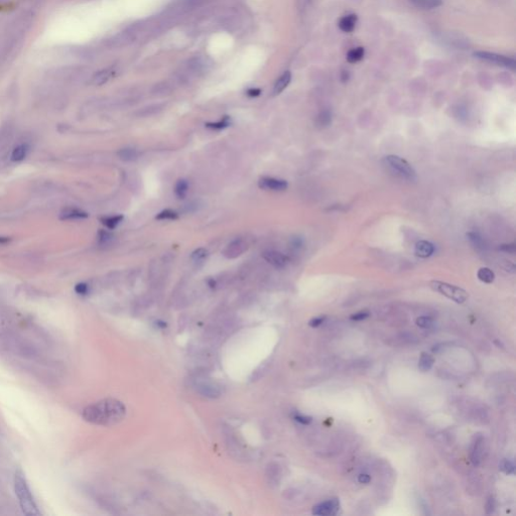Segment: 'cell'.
<instances>
[{
  "mask_svg": "<svg viewBox=\"0 0 516 516\" xmlns=\"http://www.w3.org/2000/svg\"><path fill=\"white\" fill-rule=\"evenodd\" d=\"M122 220H123V216L117 215V216H111V217L102 218L101 222L103 223V225H105L108 229H114L116 226L120 224V222Z\"/></svg>",
  "mask_w": 516,
  "mask_h": 516,
  "instance_id": "25",
  "label": "cell"
},
{
  "mask_svg": "<svg viewBox=\"0 0 516 516\" xmlns=\"http://www.w3.org/2000/svg\"><path fill=\"white\" fill-rule=\"evenodd\" d=\"M88 217V214L82 210L75 209V208H68L64 209L61 213V219L62 220H79V219H85Z\"/></svg>",
  "mask_w": 516,
  "mask_h": 516,
  "instance_id": "13",
  "label": "cell"
},
{
  "mask_svg": "<svg viewBox=\"0 0 516 516\" xmlns=\"http://www.w3.org/2000/svg\"><path fill=\"white\" fill-rule=\"evenodd\" d=\"M112 74H113V72H112L110 69L103 70V71L97 73V74L94 76V78H93V83H94L95 85H102V84H104V83H106V82L110 79V77L112 76Z\"/></svg>",
  "mask_w": 516,
  "mask_h": 516,
  "instance_id": "23",
  "label": "cell"
},
{
  "mask_svg": "<svg viewBox=\"0 0 516 516\" xmlns=\"http://www.w3.org/2000/svg\"><path fill=\"white\" fill-rule=\"evenodd\" d=\"M177 217L178 215L177 212L167 209V210H163L161 213H159L157 216V219L158 220H176V219H177Z\"/></svg>",
  "mask_w": 516,
  "mask_h": 516,
  "instance_id": "27",
  "label": "cell"
},
{
  "mask_svg": "<svg viewBox=\"0 0 516 516\" xmlns=\"http://www.w3.org/2000/svg\"><path fill=\"white\" fill-rule=\"evenodd\" d=\"M261 93V90L260 89H257V88H252V89H249L247 91V95L249 97H257L259 96Z\"/></svg>",
  "mask_w": 516,
  "mask_h": 516,
  "instance_id": "39",
  "label": "cell"
},
{
  "mask_svg": "<svg viewBox=\"0 0 516 516\" xmlns=\"http://www.w3.org/2000/svg\"><path fill=\"white\" fill-rule=\"evenodd\" d=\"M75 290H76L77 293L84 295V294L88 293L89 287H88V285H86V283H83V282L82 283H78V285L75 287Z\"/></svg>",
  "mask_w": 516,
  "mask_h": 516,
  "instance_id": "36",
  "label": "cell"
},
{
  "mask_svg": "<svg viewBox=\"0 0 516 516\" xmlns=\"http://www.w3.org/2000/svg\"><path fill=\"white\" fill-rule=\"evenodd\" d=\"M208 251L205 248H199L192 253V259L196 262L203 261L205 258H207Z\"/></svg>",
  "mask_w": 516,
  "mask_h": 516,
  "instance_id": "29",
  "label": "cell"
},
{
  "mask_svg": "<svg viewBox=\"0 0 516 516\" xmlns=\"http://www.w3.org/2000/svg\"><path fill=\"white\" fill-rule=\"evenodd\" d=\"M247 247L248 244L246 243V241L243 239H236L227 245L223 251V254L226 258H229V259H234V258L239 257L246 251Z\"/></svg>",
  "mask_w": 516,
  "mask_h": 516,
  "instance_id": "7",
  "label": "cell"
},
{
  "mask_svg": "<svg viewBox=\"0 0 516 516\" xmlns=\"http://www.w3.org/2000/svg\"><path fill=\"white\" fill-rule=\"evenodd\" d=\"M474 56L482 61L495 64L497 66L509 68L511 70H514L516 67V62L513 58L498 55L495 53H490V51H477V53L474 54Z\"/></svg>",
  "mask_w": 516,
  "mask_h": 516,
  "instance_id": "5",
  "label": "cell"
},
{
  "mask_svg": "<svg viewBox=\"0 0 516 516\" xmlns=\"http://www.w3.org/2000/svg\"><path fill=\"white\" fill-rule=\"evenodd\" d=\"M293 419H294V420H296V421L302 423V424H309L313 420V419L311 417H306V416H303V415H295L293 417Z\"/></svg>",
  "mask_w": 516,
  "mask_h": 516,
  "instance_id": "35",
  "label": "cell"
},
{
  "mask_svg": "<svg viewBox=\"0 0 516 516\" xmlns=\"http://www.w3.org/2000/svg\"><path fill=\"white\" fill-rule=\"evenodd\" d=\"M371 481V477L368 474H361L358 477V482L361 484H368Z\"/></svg>",
  "mask_w": 516,
  "mask_h": 516,
  "instance_id": "38",
  "label": "cell"
},
{
  "mask_svg": "<svg viewBox=\"0 0 516 516\" xmlns=\"http://www.w3.org/2000/svg\"><path fill=\"white\" fill-rule=\"evenodd\" d=\"M263 258L269 264H272L276 268H282L289 263L288 256L275 250L265 251L263 253Z\"/></svg>",
  "mask_w": 516,
  "mask_h": 516,
  "instance_id": "9",
  "label": "cell"
},
{
  "mask_svg": "<svg viewBox=\"0 0 516 516\" xmlns=\"http://www.w3.org/2000/svg\"><path fill=\"white\" fill-rule=\"evenodd\" d=\"M499 250L506 252L509 254H514L516 252V245L515 243H509V244H502L499 246Z\"/></svg>",
  "mask_w": 516,
  "mask_h": 516,
  "instance_id": "34",
  "label": "cell"
},
{
  "mask_svg": "<svg viewBox=\"0 0 516 516\" xmlns=\"http://www.w3.org/2000/svg\"><path fill=\"white\" fill-rule=\"evenodd\" d=\"M369 317H370V313L369 312L361 311V312H358L356 314H353L350 317V320L351 321H355V322H361V321H364V320L368 319Z\"/></svg>",
  "mask_w": 516,
  "mask_h": 516,
  "instance_id": "31",
  "label": "cell"
},
{
  "mask_svg": "<svg viewBox=\"0 0 516 516\" xmlns=\"http://www.w3.org/2000/svg\"><path fill=\"white\" fill-rule=\"evenodd\" d=\"M332 123V113L329 110H324L319 113L316 118V125L320 128L328 127Z\"/></svg>",
  "mask_w": 516,
  "mask_h": 516,
  "instance_id": "18",
  "label": "cell"
},
{
  "mask_svg": "<svg viewBox=\"0 0 516 516\" xmlns=\"http://www.w3.org/2000/svg\"><path fill=\"white\" fill-rule=\"evenodd\" d=\"M499 469L505 473L506 475H514L515 474V464L514 461L510 459H503L499 463Z\"/></svg>",
  "mask_w": 516,
  "mask_h": 516,
  "instance_id": "21",
  "label": "cell"
},
{
  "mask_svg": "<svg viewBox=\"0 0 516 516\" xmlns=\"http://www.w3.org/2000/svg\"><path fill=\"white\" fill-rule=\"evenodd\" d=\"M477 277L479 278L480 281L490 285L495 280V274L488 267H481L477 273Z\"/></svg>",
  "mask_w": 516,
  "mask_h": 516,
  "instance_id": "17",
  "label": "cell"
},
{
  "mask_svg": "<svg viewBox=\"0 0 516 516\" xmlns=\"http://www.w3.org/2000/svg\"><path fill=\"white\" fill-rule=\"evenodd\" d=\"M188 188H189V185H188L187 180L185 179L177 180V183L176 184V188H175V193H176L177 197L178 199H184L187 195Z\"/></svg>",
  "mask_w": 516,
  "mask_h": 516,
  "instance_id": "26",
  "label": "cell"
},
{
  "mask_svg": "<svg viewBox=\"0 0 516 516\" xmlns=\"http://www.w3.org/2000/svg\"><path fill=\"white\" fill-rule=\"evenodd\" d=\"M430 287L433 290L443 294L457 304H464L469 298V293L465 290L454 285H450L448 282L433 280L430 282Z\"/></svg>",
  "mask_w": 516,
  "mask_h": 516,
  "instance_id": "3",
  "label": "cell"
},
{
  "mask_svg": "<svg viewBox=\"0 0 516 516\" xmlns=\"http://www.w3.org/2000/svg\"><path fill=\"white\" fill-rule=\"evenodd\" d=\"M340 510V501L337 498H332L321 502L313 508V514L319 516L336 515Z\"/></svg>",
  "mask_w": 516,
  "mask_h": 516,
  "instance_id": "6",
  "label": "cell"
},
{
  "mask_svg": "<svg viewBox=\"0 0 516 516\" xmlns=\"http://www.w3.org/2000/svg\"><path fill=\"white\" fill-rule=\"evenodd\" d=\"M435 252V246L434 244L427 240H420L417 242L415 247V253L418 257L420 258H428L432 256Z\"/></svg>",
  "mask_w": 516,
  "mask_h": 516,
  "instance_id": "11",
  "label": "cell"
},
{
  "mask_svg": "<svg viewBox=\"0 0 516 516\" xmlns=\"http://www.w3.org/2000/svg\"><path fill=\"white\" fill-rule=\"evenodd\" d=\"M14 483L16 495L18 499L22 512L29 516L41 515V511L36 505V502L29 486L27 478H25L24 474L20 470L16 472Z\"/></svg>",
  "mask_w": 516,
  "mask_h": 516,
  "instance_id": "2",
  "label": "cell"
},
{
  "mask_svg": "<svg viewBox=\"0 0 516 516\" xmlns=\"http://www.w3.org/2000/svg\"><path fill=\"white\" fill-rule=\"evenodd\" d=\"M495 508H496V501H495L494 497L490 496L488 498V500H487V503H486V513L487 514L494 513Z\"/></svg>",
  "mask_w": 516,
  "mask_h": 516,
  "instance_id": "33",
  "label": "cell"
},
{
  "mask_svg": "<svg viewBox=\"0 0 516 516\" xmlns=\"http://www.w3.org/2000/svg\"><path fill=\"white\" fill-rule=\"evenodd\" d=\"M435 363V358L428 353H421L420 358L419 360V369L421 372H428L430 371Z\"/></svg>",
  "mask_w": 516,
  "mask_h": 516,
  "instance_id": "15",
  "label": "cell"
},
{
  "mask_svg": "<svg viewBox=\"0 0 516 516\" xmlns=\"http://www.w3.org/2000/svg\"><path fill=\"white\" fill-rule=\"evenodd\" d=\"M291 81V73L290 71H287L283 73L279 78L276 80L274 86V91H273V94L274 96L276 95H279L282 91H285L286 88L290 85Z\"/></svg>",
  "mask_w": 516,
  "mask_h": 516,
  "instance_id": "12",
  "label": "cell"
},
{
  "mask_svg": "<svg viewBox=\"0 0 516 516\" xmlns=\"http://www.w3.org/2000/svg\"><path fill=\"white\" fill-rule=\"evenodd\" d=\"M409 1L422 9H434L443 4V0H409Z\"/></svg>",
  "mask_w": 516,
  "mask_h": 516,
  "instance_id": "16",
  "label": "cell"
},
{
  "mask_svg": "<svg viewBox=\"0 0 516 516\" xmlns=\"http://www.w3.org/2000/svg\"><path fill=\"white\" fill-rule=\"evenodd\" d=\"M484 438L480 435H475L474 440L471 448V461L475 466H478L482 459V451H483Z\"/></svg>",
  "mask_w": 516,
  "mask_h": 516,
  "instance_id": "10",
  "label": "cell"
},
{
  "mask_svg": "<svg viewBox=\"0 0 516 516\" xmlns=\"http://www.w3.org/2000/svg\"><path fill=\"white\" fill-rule=\"evenodd\" d=\"M118 157L124 161H132L137 159L138 152L134 148H123L118 151Z\"/></svg>",
  "mask_w": 516,
  "mask_h": 516,
  "instance_id": "20",
  "label": "cell"
},
{
  "mask_svg": "<svg viewBox=\"0 0 516 516\" xmlns=\"http://www.w3.org/2000/svg\"><path fill=\"white\" fill-rule=\"evenodd\" d=\"M258 186H259V188L262 190L274 191V192L286 191L289 187L287 180L275 178V177H261L259 179V182H258Z\"/></svg>",
  "mask_w": 516,
  "mask_h": 516,
  "instance_id": "8",
  "label": "cell"
},
{
  "mask_svg": "<svg viewBox=\"0 0 516 516\" xmlns=\"http://www.w3.org/2000/svg\"><path fill=\"white\" fill-rule=\"evenodd\" d=\"M358 17L356 15H349L341 18L339 22V28L344 32H351L354 31Z\"/></svg>",
  "mask_w": 516,
  "mask_h": 516,
  "instance_id": "14",
  "label": "cell"
},
{
  "mask_svg": "<svg viewBox=\"0 0 516 516\" xmlns=\"http://www.w3.org/2000/svg\"><path fill=\"white\" fill-rule=\"evenodd\" d=\"M383 161L386 165H388V167L392 170V172L396 173L397 176L402 177L403 178L411 180V182L417 178V172L415 171L414 167L401 157L390 154V156L385 157Z\"/></svg>",
  "mask_w": 516,
  "mask_h": 516,
  "instance_id": "4",
  "label": "cell"
},
{
  "mask_svg": "<svg viewBox=\"0 0 516 516\" xmlns=\"http://www.w3.org/2000/svg\"><path fill=\"white\" fill-rule=\"evenodd\" d=\"M9 239L6 238V237H0V243H5L7 242Z\"/></svg>",
  "mask_w": 516,
  "mask_h": 516,
  "instance_id": "40",
  "label": "cell"
},
{
  "mask_svg": "<svg viewBox=\"0 0 516 516\" xmlns=\"http://www.w3.org/2000/svg\"><path fill=\"white\" fill-rule=\"evenodd\" d=\"M125 414L126 408L122 403L114 398H106L87 405L82 411V418L89 423L109 427L122 420Z\"/></svg>",
  "mask_w": 516,
  "mask_h": 516,
  "instance_id": "1",
  "label": "cell"
},
{
  "mask_svg": "<svg viewBox=\"0 0 516 516\" xmlns=\"http://www.w3.org/2000/svg\"><path fill=\"white\" fill-rule=\"evenodd\" d=\"M327 317L326 316H320V317H316L314 319H312L311 321L308 322V325L313 327V328H318L320 327L321 325H322L325 322Z\"/></svg>",
  "mask_w": 516,
  "mask_h": 516,
  "instance_id": "32",
  "label": "cell"
},
{
  "mask_svg": "<svg viewBox=\"0 0 516 516\" xmlns=\"http://www.w3.org/2000/svg\"><path fill=\"white\" fill-rule=\"evenodd\" d=\"M434 324V320L430 317H419L417 319V325L422 329H431Z\"/></svg>",
  "mask_w": 516,
  "mask_h": 516,
  "instance_id": "28",
  "label": "cell"
},
{
  "mask_svg": "<svg viewBox=\"0 0 516 516\" xmlns=\"http://www.w3.org/2000/svg\"><path fill=\"white\" fill-rule=\"evenodd\" d=\"M467 237L468 239L471 241V243L474 245V246L476 248H479V249H484L485 248V241L484 239L480 236L479 233H477V232H469V233H467Z\"/></svg>",
  "mask_w": 516,
  "mask_h": 516,
  "instance_id": "24",
  "label": "cell"
},
{
  "mask_svg": "<svg viewBox=\"0 0 516 516\" xmlns=\"http://www.w3.org/2000/svg\"><path fill=\"white\" fill-rule=\"evenodd\" d=\"M27 154H28L27 145H18L14 149V151H12L11 160L14 161H21L22 160L25 159V157H27Z\"/></svg>",
  "mask_w": 516,
  "mask_h": 516,
  "instance_id": "22",
  "label": "cell"
},
{
  "mask_svg": "<svg viewBox=\"0 0 516 516\" xmlns=\"http://www.w3.org/2000/svg\"><path fill=\"white\" fill-rule=\"evenodd\" d=\"M112 239V235L109 233V232H106V231H100L99 233V240L104 243V242H108L109 240Z\"/></svg>",
  "mask_w": 516,
  "mask_h": 516,
  "instance_id": "37",
  "label": "cell"
},
{
  "mask_svg": "<svg viewBox=\"0 0 516 516\" xmlns=\"http://www.w3.org/2000/svg\"><path fill=\"white\" fill-rule=\"evenodd\" d=\"M364 55H365L364 48L359 47V48L351 49L349 53L347 54V61L351 64H354L362 60Z\"/></svg>",
  "mask_w": 516,
  "mask_h": 516,
  "instance_id": "19",
  "label": "cell"
},
{
  "mask_svg": "<svg viewBox=\"0 0 516 516\" xmlns=\"http://www.w3.org/2000/svg\"><path fill=\"white\" fill-rule=\"evenodd\" d=\"M229 124H230V120H229V118H228V117H225V118H223L221 121H219V122H215V123H207V127L212 128V129H223V128L227 127Z\"/></svg>",
  "mask_w": 516,
  "mask_h": 516,
  "instance_id": "30",
  "label": "cell"
}]
</instances>
